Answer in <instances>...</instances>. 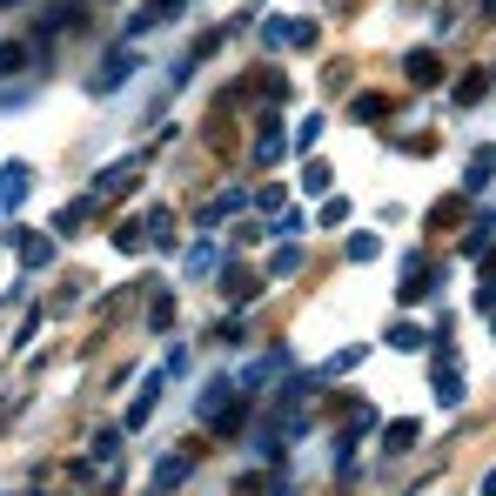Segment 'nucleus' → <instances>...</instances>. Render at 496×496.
Returning a JSON list of instances; mask_svg holds the SVG:
<instances>
[{"label": "nucleus", "instance_id": "obj_2", "mask_svg": "<svg viewBox=\"0 0 496 496\" xmlns=\"http://www.w3.org/2000/svg\"><path fill=\"white\" fill-rule=\"evenodd\" d=\"M222 269V248H215V241H201L195 256H188V275H215Z\"/></svg>", "mask_w": 496, "mask_h": 496}, {"label": "nucleus", "instance_id": "obj_1", "mask_svg": "<svg viewBox=\"0 0 496 496\" xmlns=\"http://www.w3.org/2000/svg\"><path fill=\"white\" fill-rule=\"evenodd\" d=\"M20 195H28V168H7V175H0V209H14Z\"/></svg>", "mask_w": 496, "mask_h": 496}, {"label": "nucleus", "instance_id": "obj_4", "mask_svg": "<svg viewBox=\"0 0 496 496\" xmlns=\"http://www.w3.org/2000/svg\"><path fill=\"white\" fill-rule=\"evenodd\" d=\"M154 396H161V376L148 382V390L135 396V409H128V429H141V422H148V409H154Z\"/></svg>", "mask_w": 496, "mask_h": 496}, {"label": "nucleus", "instance_id": "obj_3", "mask_svg": "<svg viewBox=\"0 0 496 496\" xmlns=\"http://www.w3.org/2000/svg\"><path fill=\"white\" fill-rule=\"evenodd\" d=\"M235 209H241V195H235V188H228V195H215L209 209H201V228H209V222H228Z\"/></svg>", "mask_w": 496, "mask_h": 496}]
</instances>
